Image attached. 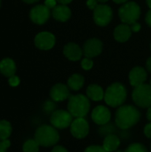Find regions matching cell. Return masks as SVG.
<instances>
[{
	"mask_svg": "<svg viewBox=\"0 0 151 152\" xmlns=\"http://www.w3.org/2000/svg\"><path fill=\"white\" fill-rule=\"evenodd\" d=\"M141 118L140 111L132 105L121 106L116 112V125L122 130H126L136 125Z\"/></svg>",
	"mask_w": 151,
	"mask_h": 152,
	"instance_id": "obj_1",
	"label": "cell"
},
{
	"mask_svg": "<svg viewBox=\"0 0 151 152\" xmlns=\"http://www.w3.org/2000/svg\"><path fill=\"white\" fill-rule=\"evenodd\" d=\"M127 91L124 85L120 83H114L109 86L105 94L104 100L106 103L113 108L121 106L126 100Z\"/></svg>",
	"mask_w": 151,
	"mask_h": 152,
	"instance_id": "obj_2",
	"label": "cell"
},
{
	"mask_svg": "<svg viewBox=\"0 0 151 152\" xmlns=\"http://www.w3.org/2000/svg\"><path fill=\"white\" fill-rule=\"evenodd\" d=\"M35 140L40 146L51 147L56 145L60 140V135L54 126L42 125L36 130Z\"/></svg>",
	"mask_w": 151,
	"mask_h": 152,
	"instance_id": "obj_3",
	"label": "cell"
},
{
	"mask_svg": "<svg viewBox=\"0 0 151 152\" xmlns=\"http://www.w3.org/2000/svg\"><path fill=\"white\" fill-rule=\"evenodd\" d=\"M68 110L75 118H84L90 110V102L88 97L84 94L69 96Z\"/></svg>",
	"mask_w": 151,
	"mask_h": 152,
	"instance_id": "obj_4",
	"label": "cell"
},
{
	"mask_svg": "<svg viewBox=\"0 0 151 152\" xmlns=\"http://www.w3.org/2000/svg\"><path fill=\"white\" fill-rule=\"evenodd\" d=\"M121 20L125 24H132L138 20L141 16V8L134 2H128L125 4L118 12Z\"/></svg>",
	"mask_w": 151,
	"mask_h": 152,
	"instance_id": "obj_5",
	"label": "cell"
},
{
	"mask_svg": "<svg viewBox=\"0 0 151 152\" xmlns=\"http://www.w3.org/2000/svg\"><path fill=\"white\" fill-rule=\"evenodd\" d=\"M133 100L134 103L143 109L151 107V86L142 84L136 86L133 92Z\"/></svg>",
	"mask_w": 151,
	"mask_h": 152,
	"instance_id": "obj_6",
	"label": "cell"
},
{
	"mask_svg": "<svg viewBox=\"0 0 151 152\" xmlns=\"http://www.w3.org/2000/svg\"><path fill=\"white\" fill-rule=\"evenodd\" d=\"M72 118L73 116L70 114L69 111L63 110H58L52 113L51 115V124L53 126L58 129H64L69 126H70L72 123Z\"/></svg>",
	"mask_w": 151,
	"mask_h": 152,
	"instance_id": "obj_7",
	"label": "cell"
},
{
	"mask_svg": "<svg viewBox=\"0 0 151 152\" xmlns=\"http://www.w3.org/2000/svg\"><path fill=\"white\" fill-rule=\"evenodd\" d=\"M112 9L106 4H98L93 10V19L97 25L107 26L112 20Z\"/></svg>",
	"mask_w": 151,
	"mask_h": 152,
	"instance_id": "obj_8",
	"label": "cell"
},
{
	"mask_svg": "<svg viewBox=\"0 0 151 152\" xmlns=\"http://www.w3.org/2000/svg\"><path fill=\"white\" fill-rule=\"evenodd\" d=\"M70 133L77 139L86 137L89 133V124L84 118H77L70 125Z\"/></svg>",
	"mask_w": 151,
	"mask_h": 152,
	"instance_id": "obj_9",
	"label": "cell"
},
{
	"mask_svg": "<svg viewBox=\"0 0 151 152\" xmlns=\"http://www.w3.org/2000/svg\"><path fill=\"white\" fill-rule=\"evenodd\" d=\"M102 51V43L97 38L87 40L83 48V53L86 58H93L98 56Z\"/></svg>",
	"mask_w": 151,
	"mask_h": 152,
	"instance_id": "obj_10",
	"label": "cell"
},
{
	"mask_svg": "<svg viewBox=\"0 0 151 152\" xmlns=\"http://www.w3.org/2000/svg\"><path fill=\"white\" fill-rule=\"evenodd\" d=\"M30 19L34 23L44 24L50 17V10L45 5H36L33 7L29 13Z\"/></svg>",
	"mask_w": 151,
	"mask_h": 152,
	"instance_id": "obj_11",
	"label": "cell"
},
{
	"mask_svg": "<svg viewBox=\"0 0 151 152\" xmlns=\"http://www.w3.org/2000/svg\"><path fill=\"white\" fill-rule=\"evenodd\" d=\"M54 44L55 37L49 32H41L35 37V45L41 50H49L53 47Z\"/></svg>",
	"mask_w": 151,
	"mask_h": 152,
	"instance_id": "obj_12",
	"label": "cell"
},
{
	"mask_svg": "<svg viewBox=\"0 0 151 152\" xmlns=\"http://www.w3.org/2000/svg\"><path fill=\"white\" fill-rule=\"evenodd\" d=\"M111 118V113L105 106H97L92 112V119L99 126L106 125Z\"/></svg>",
	"mask_w": 151,
	"mask_h": 152,
	"instance_id": "obj_13",
	"label": "cell"
},
{
	"mask_svg": "<svg viewBox=\"0 0 151 152\" xmlns=\"http://www.w3.org/2000/svg\"><path fill=\"white\" fill-rule=\"evenodd\" d=\"M50 96L54 102L65 101L70 96L69 87L63 84H56L52 87L50 91Z\"/></svg>",
	"mask_w": 151,
	"mask_h": 152,
	"instance_id": "obj_14",
	"label": "cell"
},
{
	"mask_svg": "<svg viewBox=\"0 0 151 152\" xmlns=\"http://www.w3.org/2000/svg\"><path fill=\"white\" fill-rule=\"evenodd\" d=\"M129 80L133 86H139L147 80V72L142 67L133 68L129 73Z\"/></svg>",
	"mask_w": 151,
	"mask_h": 152,
	"instance_id": "obj_15",
	"label": "cell"
},
{
	"mask_svg": "<svg viewBox=\"0 0 151 152\" xmlns=\"http://www.w3.org/2000/svg\"><path fill=\"white\" fill-rule=\"evenodd\" d=\"M63 53L69 60L76 61L81 58V56L83 54V50L77 44L69 43L64 46Z\"/></svg>",
	"mask_w": 151,
	"mask_h": 152,
	"instance_id": "obj_16",
	"label": "cell"
},
{
	"mask_svg": "<svg viewBox=\"0 0 151 152\" xmlns=\"http://www.w3.org/2000/svg\"><path fill=\"white\" fill-rule=\"evenodd\" d=\"M53 17L59 20V21H67L70 16H71V11L70 9L66 6L65 4H61V5H58V6H55L53 10Z\"/></svg>",
	"mask_w": 151,
	"mask_h": 152,
	"instance_id": "obj_17",
	"label": "cell"
},
{
	"mask_svg": "<svg viewBox=\"0 0 151 152\" xmlns=\"http://www.w3.org/2000/svg\"><path fill=\"white\" fill-rule=\"evenodd\" d=\"M132 29L128 24H121L115 28L114 37L118 42H125L131 37Z\"/></svg>",
	"mask_w": 151,
	"mask_h": 152,
	"instance_id": "obj_18",
	"label": "cell"
},
{
	"mask_svg": "<svg viewBox=\"0 0 151 152\" xmlns=\"http://www.w3.org/2000/svg\"><path fill=\"white\" fill-rule=\"evenodd\" d=\"M0 72L7 77L13 76L16 72V66L12 59L6 58L0 62Z\"/></svg>",
	"mask_w": 151,
	"mask_h": 152,
	"instance_id": "obj_19",
	"label": "cell"
},
{
	"mask_svg": "<svg viewBox=\"0 0 151 152\" xmlns=\"http://www.w3.org/2000/svg\"><path fill=\"white\" fill-rule=\"evenodd\" d=\"M120 145V139L116 135V134H108L104 141H103V145L102 147L105 149L107 152L116 151Z\"/></svg>",
	"mask_w": 151,
	"mask_h": 152,
	"instance_id": "obj_20",
	"label": "cell"
},
{
	"mask_svg": "<svg viewBox=\"0 0 151 152\" xmlns=\"http://www.w3.org/2000/svg\"><path fill=\"white\" fill-rule=\"evenodd\" d=\"M104 94L102 88L98 85H90L86 89L87 97L95 102L102 100L104 98Z\"/></svg>",
	"mask_w": 151,
	"mask_h": 152,
	"instance_id": "obj_21",
	"label": "cell"
},
{
	"mask_svg": "<svg viewBox=\"0 0 151 152\" xmlns=\"http://www.w3.org/2000/svg\"><path fill=\"white\" fill-rule=\"evenodd\" d=\"M85 78L79 74H73L68 80V86L73 91H77L81 89L84 86Z\"/></svg>",
	"mask_w": 151,
	"mask_h": 152,
	"instance_id": "obj_22",
	"label": "cell"
},
{
	"mask_svg": "<svg viewBox=\"0 0 151 152\" xmlns=\"http://www.w3.org/2000/svg\"><path fill=\"white\" fill-rule=\"evenodd\" d=\"M12 126L10 122L6 120L0 121V141L8 140L12 134Z\"/></svg>",
	"mask_w": 151,
	"mask_h": 152,
	"instance_id": "obj_23",
	"label": "cell"
},
{
	"mask_svg": "<svg viewBox=\"0 0 151 152\" xmlns=\"http://www.w3.org/2000/svg\"><path fill=\"white\" fill-rule=\"evenodd\" d=\"M39 144L34 139H29L26 141L23 144L22 150L23 152H38L39 151Z\"/></svg>",
	"mask_w": 151,
	"mask_h": 152,
	"instance_id": "obj_24",
	"label": "cell"
},
{
	"mask_svg": "<svg viewBox=\"0 0 151 152\" xmlns=\"http://www.w3.org/2000/svg\"><path fill=\"white\" fill-rule=\"evenodd\" d=\"M124 152H149L146 147L141 143H133L127 147Z\"/></svg>",
	"mask_w": 151,
	"mask_h": 152,
	"instance_id": "obj_25",
	"label": "cell"
},
{
	"mask_svg": "<svg viewBox=\"0 0 151 152\" xmlns=\"http://www.w3.org/2000/svg\"><path fill=\"white\" fill-rule=\"evenodd\" d=\"M93 63V61L91 60V58H85L82 62H81V66L85 70H89L92 69Z\"/></svg>",
	"mask_w": 151,
	"mask_h": 152,
	"instance_id": "obj_26",
	"label": "cell"
},
{
	"mask_svg": "<svg viewBox=\"0 0 151 152\" xmlns=\"http://www.w3.org/2000/svg\"><path fill=\"white\" fill-rule=\"evenodd\" d=\"M84 152H107L105 151V149L101 146L99 145H92L89 146L88 148H86Z\"/></svg>",
	"mask_w": 151,
	"mask_h": 152,
	"instance_id": "obj_27",
	"label": "cell"
},
{
	"mask_svg": "<svg viewBox=\"0 0 151 152\" xmlns=\"http://www.w3.org/2000/svg\"><path fill=\"white\" fill-rule=\"evenodd\" d=\"M10 141L5 140V141H0V152H6L7 149L10 147Z\"/></svg>",
	"mask_w": 151,
	"mask_h": 152,
	"instance_id": "obj_28",
	"label": "cell"
},
{
	"mask_svg": "<svg viewBox=\"0 0 151 152\" xmlns=\"http://www.w3.org/2000/svg\"><path fill=\"white\" fill-rule=\"evenodd\" d=\"M9 85L11 86H17L20 84V78L17 76H12L9 77Z\"/></svg>",
	"mask_w": 151,
	"mask_h": 152,
	"instance_id": "obj_29",
	"label": "cell"
},
{
	"mask_svg": "<svg viewBox=\"0 0 151 152\" xmlns=\"http://www.w3.org/2000/svg\"><path fill=\"white\" fill-rule=\"evenodd\" d=\"M56 1L57 0H45L44 1V5L46 7H48L49 9H51V8L53 9L56 6Z\"/></svg>",
	"mask_w": 151,
	"mask_h": 152,
	"instance_id": "obj_30",
	"label": "cell"
},
{
	"mask_svg": "<svg viewBox=\"0 0 151 152\" xmlns=\"http://www.w3.org/2000/svg\"><path fill=\"white\" fill-rule=\"evenodd\" d=\"M144 134L148 138L151 139V123L145 126V127H144Z\"/></svg>",
	"mask_w": 151,
	"mask_h": 152,
	"instance_id": "obj_31",
	"label": "cell"
},
{
	"mask_svg": "<svg viewBox=\"0 0 151 152\" xmlns=\"http://www.w3.org/2000/svg\"><path fill=\"white\" fill-rule=\"evenodd\" d=\"M129 26H130V28H131L132 31H133V32H137V31H139V30H140V28H141V24H140V23H138L137 21H136V22H134V23L130 24Z\"/></svg>",
	"mask_w": 151,
	"mask_h": 152,
	"instance_id": "obj_32",
	"label": "cell"
},
{
	"mask_svg": "<svg viewBox=\"0 0 151 152\" xmlns=\"http://www.w3.org/2000/svg\"><path fill=\"white\" fill-rule=\"evenodd\" d=\"M86 4H87V6H88L91 10H94L95 7L98 5L97 0H88Z\"/></svg>",
	"mask_w": 151,
	"mask_h": 152,
	"instance_id": "obj_33",
	"label": "cell"
},
{
	"mask_svg": "<svg viewBox=\"0 0 151 152\" xmlns=\"http://www.w3.org/2000/svg\"><path fill=\"white\" fill-rule=\"evenodd\" d=\"M52 152H68V151L64 147L58 145V146H54V148L53 149Z\"/></svg>",
	"mask_w": 151,
	"mask_h": 152,
	"instance_id": "obj_34",
	"label": "cell"
},
{
	"mask_svg": "<svg viewBox=\"0 0 151 152\" xmlns=\"http://www.w3.org/2000/svg\"><path fill=\"white\" fill-rule=\"evenodd\" d=\"M145 20H146V22H147V24L151 27V9H150V11L147 12V14H146V18H145Z\"/></svg>",
	"mask_w": 151,
	"mask_h": 152,
	"instance_id": "obj_35",
	"label": "cell"
},
{
	"mask_svg": "<svg viewBox=\"0 0 151 152\" xmlns=\"http://www.w3.org/2000/svg\"><path fill=\"white\" fill-rule=\"evenodd\" d=\"M146 66H147V69L151 73V57H150L147 61V63H146Z\"/></svg>",
	"mask_w": 151,
	"mask_h": 152,
	"instance_id": "obj_36",
	"label": "cell"
},
{
	"mask_svg": "<svg viewBox=\"0 0 151 152\" xmlns=\"http://www.w3.org/2000/svg\"><path fill=\"white\" fill-rule=\"evenodd\" d=\"M147 118L151 122V107H150L148 109V111H147Z\"/></svg>",
	"mask_w": 151,
	"mask_h": 152,
	"instance_id": "obj_37",
	"label": "cell"
},
{
	"mask_svg": "<svg viewBox=\"0 0 151 152\" xmlns=\"http://www.w3.org/2000/svg\"><path fill=\"white\" fill-rule=\"evenodd\" d=\"M59 3H61V4H69L72 0H57Z\"/></svg>",
	"mask_w": 151,
	"mask_h": 152,
	"instance_id": "obj_38",
	"label": "cell"
},
{
	"mask_svg": "<svg viewBox=\"0 0 151 152\" xmlns=\"http://www.w3.org/2000/svg\"><path fill=\"white\" fill-rule=\"evenodd\" d=\"M22 1H24L25 3H28V4H32V3L37 2L38 0H22Z\"/></svg>",
	"mask_w": 151,
	"mask_h": 152,
	"instance_id": "obj_39",
	"label": "cell"
},
{
	"mask_svg": "<svg viewBox=\"0 0 151 152\" xmlns=\"http://www.w3.org/2000/svg\"><path fill=\"white\" fill-rule=\"evenodd\" d=\"M115 3H117V4H122V3H125V2H126L127 0H113Z\"/></svg>",
	"mask_w": 151,
	"mask_h": 152,
	"instance_id": "obj_40",
	"label": "cell"
},
{
	"mask_svg": "<svg viewBox=\"0 0 151 152\" xmlns=\"http://www.w3.org/2000/svg\"><path fill=\"white\" fill-rule=\"evenodd\" d=\"M146 1H147V4H148L150 9H151V0H146Z\"/></svg>",
	"mask_w": 151,
	"mask_h": 152,
	"instance_id": "obj_41",
	"label": "cell"
},
{
	"mask_svg": "<svg viewBox=\"0 0 151 152\" xmlns=\"http://www.w3.org/2000/svg\"><path fill=\"white\" fill-rule=\"evenodd\" d=\"M108 0H97V2H100V3H105L107 2Z\"/></svg>",
	"mask_w": 151,
	"mask_h": 152,
	"instance_id": "obj_42",
	"label": "cell"
},
{
	"mask_svg": "<svg viewBox=\"0 0 151 152\" xmlns=\"http://www.w3.org/2000/svg\"><path fill=\"white\" fill-rule=\"evenodd\" d=\"M115 152H124V151H115Z\"/></svg>",
	"mask_w": 151,
	"mask_h": 152,
	"instance_id": "obj_43",
	"label": "cell"
},
{
	"mask_svg": "<svg viewBox=\"0 0 151 152\" xmlns=\"http://www.w3.org/2000/svg\"><path fill=\"white\" fill-rule=\"evenodd\" d=\"M150 86H151V79H150Z\"/></svg>",
	"mask_w": 151,
	"mask_h": 152,
	"instance_id": "obj_44",
	"label": "cell"
},
{
	"mask_svg": "<svg viewBox=\"0 0 151 152\" xmlns=\"http://www.w3.org/2000/svg\"><path fill=\"white\" fill-rule=\"evenodd\" d=\"M0 5H1V0H0Z\"/></svg>",
	"mask_w": 151,
	"mask_h": 152,
	"instance_id": "obj_45",
	"label": "cell"
},
{
	"mask_svg": "<svg viewBox=\"0 0 151 152\" xmlns=\"http://www.w3.org/2000/svg\"><path fill=\"white\" fill-rule=\"evenodd\" d=\"M150 48H151V45H150Z\"/></svg>",
	"mask_w": 151,
	"mask_h": 152,
	"instance_id": "obj_46",
	"label": "cell"
}]
</instances>
